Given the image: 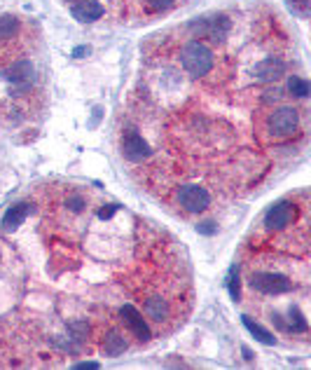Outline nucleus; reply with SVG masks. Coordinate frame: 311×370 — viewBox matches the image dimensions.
I'll return each instance as SVG.
<instances>
[{"mask_svg": "<svg viewBox=\"0 0 311 370\" xmlns=\"http://www.w3.org/2000/svg\"><path fill=\"white\" fill-rule=\"evenodd\" d=\"M258 134L267 143H283L292 141L300 134H305V113L295 106H274L260 115Z\"/></svg>", "mask_w": 311, "mask_h": 370, "instance_id": "1", "label": "nucleus"}, {"mask_svg": "<svg viewBox=\"0 0 311 370\" xmlns=\"http://www.w3.org/2000/svg\"><path fill=\"white\" fill-rule=\"evenodd\" d=\"M248 267V289L260 296H283L295 289V279L281 270H272V267Z\"/></svg>", "mask_w": 311, "mask_h": 370, "instance_id": "2", "label": "nucleus"}, {"mask_svg": "<svg viewBox=\"0 0 311 370\" xmlns=\"http://www.w3.org/2000/svg\"><path fill=\"white\" fill-rule=\"evenodd\" d=\"M180 64L183 69L188 71V75H192V78L197 80L208 78V75H213L218 69L213 49L206 43H201V40H190V43H185L180 47Z\"/></svg>", "mask_w": 311, "mask_h": 370, "instance_id": "3", "label": "nucleus"}, {"mask_svg": "<svg viewBox=\"0 0 311 370\" xmlns=\"http://www.w3.org/2000/svg\"><path fill=\"white\" fill-rule=\"evenodd\" d=\"M307 206H297L295 199H281L267 209V214L262 218V228L267 234H281L288 232L297 221V214Z\"/></svg>", "mask_w": 311, "mask_h": 370, "instance_id": "4", "label": "nucleus"}, {"mask_svg": "<svg viewBox=\"0 0 311 370\" xmlns=\"http://www.w3.org/2000/svg\"><path fill=\"white\" fill-rule=\"evenodd\" d=\"M173 201H175V206H180L185 214H201L211 206L213 197L204 185L190 183V185H180V188H175Z\"/></svg>", "mask_w": 311, "mask_h": 370, "instance_id": "5", "label": "nucleus"}, {"mask_svg": "<svg viewBox=\"0 0 311 370\" xmlns=\"http://www.w3.org/2000/svg\"><path fill=\"white\" fill-rule=\"evenodd\" d=\"M120 321L124 326V333L131 335V338H136L138 342H148L153 338V331H150L148 321L143 319V312L138 307H133L131 302L120 307Z\"/></svg>", "mask_w": 311, "mask_h": 370, "instance_id": "6", "label": "nucleus"}, {"mask_svg": "<svg viewBox=\"0 0 311 370\" xmlns=\"http://www.w3.org/2000/svg\"><path fill=\"white\" fill-rule=\"evenodd\" d=\"M120 5H127V14L133 16H155L169 12L171 7H175L180 0H117Z\"/></svg>", "mask_w": 311, "mask_h": 370, "instance_id": "7", "label": "nucleus"}, {"mask_svg": "<svg viewBox=\"0 0 311 370\" xmlns=\"http://www.w3.org/2000/svg\"><path fill=\"white\" fill-rule=\"evenodd\" d=\"M192 31L197 33L199 38H206V40H223L227 33H230L232 24L227 16L218 14V16H208V19H199L190 26Z\"/></svg>", "mask_w": 311, "mask_h": 370, "instance_id": "8", "label": "nucleus"}, {"mask_svg": "<svg viewBox=\"0 0 311 370\" xmlns=\"http://www.w3.org/2000/svg\"><path fill=\"white\" fill-rule=\"evenodd\" d=\"M120 146H122V155L127 157L129 162H143L146 157H150V146L143 141L141 134L133 131V129L122 131Z\"/></svg>", "mask_w": 311, "mask_h": 370, "instance_id": "9", "label": "nucleus"}, {"mask_svg": "<svg viewBox=\"0 0 311 370\" xmlns=\"http://www.w3.org/2000/svg\"><path fill=\"white\" fill-rule=\"evenodd\" d=\"M129 347L127 333H122L120 328H106V333L101 335V349H103L106 356H120L124 349Z\"/></svg>", "mask_w": 311, "mask_h": 370, "instance_id": "10", "label": "nucleus"}, {"mask_svg": "<svg viewBox=\"0 0 311 370\" xmlns=\"http://www.w3.org/2000/svg\"><path fill=\"white\" fill-rule=\"evenodd\" d=\"M253 73L260 82H274L285 73V61L279 56H267V59H262V61L255 64Z\"/></svg>", "mask_w": 311, "mask_h": 370, "instance_id": "11", "label": "nucleus"}, {"mask_svg": "<svg viewBox=\"0 0 311 370\" xmlns=\"http://www.w3.org/2000/svg\"><path fill=\"white\" fill-rule=\"evenodd\" d=\"M73 16L78 21H82V24H91V21H96V19H101V16H103V5L98 3V0H78V3L73 5Z\"/></svg>", "mask_w": 311, "mask_h": 370, "instance_id": "12", "label": "nucleus"}, {"mask_svg": "<svg viewBox=\"0 0 311 370\" xmlns=\"http://www.w3.org/2000/svg\"><path fill=\"white\" fill-rule=\"evenodd\" d=\"M29 214H31V204H29V201H21V204L10 206V209H7L5 218H3V228L5 230H16L29 218Z\"/></svg>", "mask_w": 311, "mask_h": 370, "instance_id": "13", "label": "nucleus"}, {"mask_svg": "<svg viewBox=\"0 0 311 370\" xmlns=\"http://www.w3.org/2000/svg\"><path fill=\"white\" fill-rule=\"evenodd\" d=\"M243 326L248 328V333L250 335H255V338L260 340V342H265V344H274V335L267 331V328H262L258 321H253V319L250 316H243Z\"/></svg>", "mask_w": 311, "mask_h": 370, "instance_id": "14", "label": "nucleus"}, {"mask_svg": "<svg viewBox=\"0 0 311 370\" xmlns=\"http://www.w3.org/2000/svg\"><path fill=\"white\" fill-rule=\"evenodd\" d=\"M288 89H290L295 96L305 99V96L309 94V82H307V80H302L300 75H292V78L288 80Z\"/></svg>", "mask_w": 311, "mask_h": 370, "instance_id": "15", "label": "nucleus"}, {"mask_svg": "<svg viewBox=\"0 0 311 370\" xmlns=\"http://www.w3.org/2000/svg\"><path fill=\"white\" fill-rule=\"evenodd\" d=\"M290 10L300 14V16H307L309 14V0H288Z\"/></svg>", "mask_w": 311, "mask_h": 370, "instance_id": "16", "label": "nucleus"}, {"mask_svg": "<svg viewBox=\"0 0 311 370\" xmlns=\"http://www.w3.org/2000/svg\"><path fill=\"white\" fill-rule=\"evenodd\" d=\"M230 296L234 300H239V276H237V270H234L232 276H230Z\"/></svg>", "mask_w": 311, "mask_h": 370, "instance_id": "17", "label": "nucleus"}, {"mask_svg": "<svg viewBox=\"0 0 311 370\" xmlns=\"http://www.w3.org/2000/svg\"><path fill=\"white\" fill-rule=\"evenodd\" d=\"M218 228H215V223H211V221H206V223H201V225H197V232H201V234H213Z\"/></svg>", "mask_w": 311, "mask_h": 370, "instance_id": "18", "label": "nucleus"}, {"mask_svg": "<svg viewBox=\"0 0 311 370\" xmlns=\"http://www.w3.org/2000/svg\"><path fill=\"white\" fill-rule=\"evenodd\" d=\"M82 54H89V47H78L73 52V56H82Z\"/></svg>", "mask_w": 311, "mask_h": 370, "instance_id": "19", "label": "nucleus"}]
</instances>
